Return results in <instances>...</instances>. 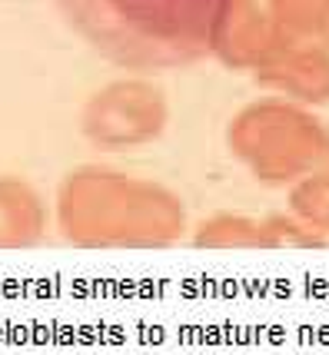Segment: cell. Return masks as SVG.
Here are the masks:
<instances>
[{"instance_id":"cell-1","label":"cell","mask_w":329,"mask_h":355,"mask_svg":"<svg viewBox=\"0 0 329 355\" xmlns=\"http://www.w3.org/2000/svg\"><path fill=\"white\" fill-rule=\"evenodd\" d=\"M53 226L77 249L150 252L176 246L187 236V206L160 180L83 163L57 186Z\"/></svg>"},{"instance_id":"cell-2","label":"cell","mask_w":329,"mask_h":355,"mask_svg":"<svg viewBox=\"0 0 329 355\" xmlns=\"http://www.w3.org/2000/svg\"><path fill=\"white\" fill-rule=\"evenodd\" d=\"M67 24L130 73L183 70L213 53L223 0H60Z\"/></svg>"},{"instance_id":"cell-3","label":"cell","mask_w":329,"mask_h":355,"mask_svg":"<svg viewBox=\"0 0 329 355\" xmlns=\"http://www.w3.org/2000/svg\"><path fill=\"white\" fill-rule=\"evenodd\" d=\"M80 137L103 153H130L157 143L170 126V100L146 73L96 87L80 107Z\"/></svg>"},{"instance_id":"cell-4","label":"cell","mask_w":329,"mask_h":355,"mask_svg":"<svg viewBox=\"0 0 329 355\" xmlns=\"http://www.w3.org/2000/svg\"><path fill=\"white\" fill-rule=\"evenodd\" d=\"M230 146L236 159L263 180L289 176L313 159V130L282 107H250L230 126Z\"/></svg>"},{"instance_id":"cell-5","label":"cell","mask_w":329,"mask_h":355,"mask_svg":"<svg viewBox=\"0 0 329 355\" xmlns=\"http://www.w3.org/2000/svg\"><path fill=\"white\" fill-rule=\"evenodd\" d=\"M50 219L53 213L37 186L10 173L0 176V252L33 249L44 243Z\"/></svg>"},{"instance_id":"cell-6","label":"cell","mask_w":329,"mask_h":355,"mask_svg":"<svg viewBox=\"0 0 329 355\" xmlns=\"http://www.w3.org/2000/svg\"><path fill=\"white\" fill-rule=\"evenodd\" d=\"M256 226L246 216H233V213H217V216L203 219L193 230V246L200 249H239V246H256Z\"/></svg>"}]
</instances>
